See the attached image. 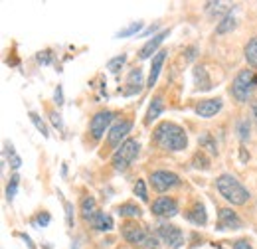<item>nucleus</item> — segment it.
Here are the masks:
<instances>
[{
    "instance_id": "1",
    "label": "nucleus",
    "mask_w": 257,
    "mask_h": 249,
    "mask_svg": "<svg viewBox=\"0 0 257 249\" xmlns=\"http://www.w3.org/2000/svg\"><path fill=\"white\" fill-rule=\"evenodd\" d=\"M155 141L161 149L166 151H184L188 145V137L182 127L174 123H161L155 131Z\"/></svg>"
},
{
    "instance_id": "25",
    "label": "nucleus",
    "mask_w": 257,
    "mask_h": 249,
    "mask_svg": "<svg viewBox=\"0 0 257 249\" xmlns=\"http://www.w3.org/2000/svg\"><path fill=\"white\" fill-rule=\"evenodd\" d=\"M6 156H8V160H10V164H12V168H18L20 164H22V160H20V156L14 153V147L10 145V143H6Z\"/></svg>"
},
{
    "instance_id": "11",
    "label": "nucleus",
    "mask_w": 257,
    "mask_h": 249,
    "mask_svg": "<svg viewBox=\"0 0 257 249\" xmlns=\"http://www.w3.org/2000/svg\"><path fill=\"white\" fill-rule=\"evenodd\" d=\"M220 109H222V99H206V101H202V103L196 107V115H198V117H204V119H210V117H214Z\"/></svg>"
},
{
    "instance_id": "40",
    "label": "nucleus",
    "mask_w": 257,
    "mask_h": 249,
    "mask_svg": "<svg viewBox=\"0 0 257 249\" xmlns=\"http://www.w3.org/2000/svg\"><path fill=\"white\" fill-rule=\"evenodd\" d=\"M20 237H22V239H24V241H26V243H28V245H30V247L34 249V243H32V239H30V237H28V235H26V233H22V235H20Z\"/></svg>"
},
{
    "instance_id": "4",
    "label": "nucleus",
    "mask_w": 257,
    "mask_h": 249,
    "mask_svg": "<svg viewBox=\"0 0 257 249\" xmlns=\"http://www.w3.org/2000/svg\"><path fill=\"white\" fill-rule=\"evenodd\" d=\"M123 235H125V239H127L128 243H133V245H143V247H149V249L159 247L155 235H151L139 223H125L123 225Z\"/></svg>"
},
{
    "instance_id": "9",
    "label": "nucleus",
    "mask_w": 257,
    "mask_h": 249,
    "mask_svg": "<svg viewBox=\"0 0 257 249\" xmlns=\"http://www.w3.org/2000/svg\"><path fill=\"white\" fill-rule=\"evenodd\" d=\"M153 214L161 216V218H172L178 214V204L172 200V198H159L155 204H153Z\"/></svg>"
},
{
    "instance_id": "7",
    "label": "nucleus",
    "mask_w": 257,
    "mask_h": 249,
    "mask_svg": "<svg viewBox=\"0 0 257 249\" xmlns=\"http://www.w3.org/2000/svg\"><path fill=\"white\" fill-rule=\"evenodd\" d=\"M159 235L162 237L164 243H168L170 247L174 249H178L184 243V233L176 225H170V223H161L159 225Z\"/></svg>"
},
{
    "instance_id": "24",
    "label": "nucleus",
    "mask_w": 257,
    "mask_h": 249,
    "mask_svg": "<svg viewBox=\"0 0 257 249\" xmlns=\"http://www.w3.org/2000/svg\"><path fill=\"white\" fill-rule=\"evenodd\" d=\"M233 28H235V18H233L231 14H227V16H224V18H222V22L218 24L216 32H218V34H225V32L233 30Z\"/></svg>"
},
{
    "instance_id": "2",
    "label": "nucleus",
    "mask_w": 257,
    "mask_h": 249,
    "mask_svg": "<svg viewBox=\"0 0 257 249\" xmlns=\"http://www.w3.org/2000/svg\"><path fill=\"white\" fill-rule=\"evenodd\" d=\"M216 186H218V192L227 202H231L233 206H243L249 200V192L241 186V182L237 178H233L231 174H222L216 180Z\"/></svg>"
},
{
    "instance_id": "39",
    "label": "nucleus",
    "mask_w": 257,
    "mask_h": 249,
    "mask_svg": "<svg viewBox=\"0 0 257 249\" xmlns=\"http://www.w3.org/2000/svg\"><path fill=\"white\" fill-rule=\"evenodd\" d=\"M56 103H58V105H62V103H64V95H62V87H58V89H56Z\"/></svg>"
},
{
    "instance_id": "32",
    "label": "nucleus",
    "mask_w": 257,
    "mask_h": 249,
    "mask_svg": "<svg viewBox=\"0 0 257 249\" xmlns=\"http://www.w3.org/2000/svg\"><path fill=\"white\" fill-rule=\"evenodd\" d=\"M50 214H48V212H42V214H38V216H36V218H34V225H38V227H46V225H48V223H50Z\"/></svg>"
},
{
    "instance_id": "18",
    "label": "nucleus",
    "mask_w": 257,
    "mask_h": 249,
    "mask_svg": "<svg viewBox=\"0 0 257 249\" xmlns=\"http://www.w3.org/2000/svg\"><path fill=\"white\" fill-rule=\"evenodd\" d=\"M188 219L196 223V225H204L206 221H208V214H206V208L202 206V204H194L192 208H190V212L186 214Z\"/></svg>"
},
{
    "instance_id": "14",
    "label": "nucleus",
    "mask_w": 257,
    "mask_h": 249,
    "mask_svg": "<svg viewBox=\"0 0 257 249\" xmlns=\"http://www.w3.org/2000/svg\"><path fill=\"white\" fill-rule=\"evenodd\" d=\"M127 85L128 87L123 89V95H133L141 91V87H143V73H141V69H133V71H131Z\"/></svg>"
},
{
    "instance_id": "5",
    "label": "nucleus",
    "mask_w": 257,
    "mask_h": 249,
    "mask_svg": "<svg viewBox=\"0 0 257 249\" xmlns=\"http://www.w3.org/2000/svg\"><path fill=\"white\" fill-rule=\"evenodd\" d=\"M139 149H141V145L135 139H127L115 151V155H113V166H115V170H127L128 166H131V162L139 156Z\"/></svg>"
},
{
    "instance_id": "38",
    "label": "nucleus",
    "mask_w": 257,
    "mask_h": 249,
    "mask_svg": "<svg viewBox=\"0 0 257 249\" xmlns=\"http://www.w3.org/2000/svg\"><path fill=\"white\" fill-rule=\"evenodd\" d=\"M50 117H52V123L56 125V127H60V129L64 127V125H62V119H60V115H58V113H52Z\"/></svg>"
},
{
    "instance_id": "13",
    "label": "nucleus",
    "mask_w": 257,
    "mask_h": 249,
    "mask_svg": "<svg viewBox=\"0 0 257 249\" xmlns=\"http://www.w3.org/2000/svg\"><path fill=\"white\" fill-rule=\"evenodd\" d=\"M168 36V30H164V32H161V34H157L153 40H149L143 48H141V52H139V58L141 60H147V58H151L153 56V52H157V48L161 46L162 42H164V38Z\"/></svg>"
},
{
    "instance_id": "6",
    "label": "nucleus",
    "mask_w": 257,
    "mask_h": 249,
    "mask_svg": "<svg viewBox=\"0 0 257 249\" xmlns=\"http://www.w3.org/2000/svg\"><path fill=\"white\" fill-rule=\"evenodd\" d=\"M180 180L174 172H168V170H157L151 174V184L157 192H166L168 188L176 186Z\"/></svg>"
},
{
    "instance_id": "31",
    "label": "nucleus",
    "mask_w": 257,
    "mask_h": 249,
    "mask_svg": "<svg viewBox=\"0 0 257 249\" xmlns=\"http://www.w3.org/2000/svg\"><path fill=\"white\" fill-rule=\"evenodd\" d=\"M237 135H239L241 141H247L249 139V123L247 121H239V125H237Z\"/></svg>"
},
{
    "instance_id": "15",
    "label": "nucleus",
    "mask_w": 257,
    "mask_h": 249,
    "mask_svg": "<svg viewBox=\"0 0 257 249\" xmlns=\"http://www.w3.org/2000/svg\"><path fill=\"white\" fill-rule=\"evenodd\" d=\"M89 223H91V227L97 229V231H109V229H113V218L107 216V214H101V212H97L95 216L89 219Z\"/></svg>"
},
{
    "instance_id": "3",
    "label": "nucleus",
    "mask_w": 257,
    "mask_h": 249,
    "mask_svg": "<svg viewBox=\"0 0 257 249\" xmlns=\"http://www.w3.org/2000/svg\"><path fill=\"white\" fill-rule=\"evenodd\" d=\"M257 85V75H253L251 69H243L235 75L233 83H231V93L239 103H245L247 97L251 95V89Z\"/></svg>"
},
{
    "instance_id": "33",
    "label": "nucleus",
    "mask_w": 257,
    "mask_h": 249,
    "mask_svg": "<svg viewBox=\"0 0 257 249\" xmlns=\"http://www.w3.org/2000/svg\"><path fill=\"white\" fill-rule=\"evenodd\" d=\"M135 194H137L141 200H149V196H147V186H145V180H137V184H135Z\"/></svg>"
},
{
    "instance_id": "35",
    "label": "nucleus",
    "mask_w": 257,
    "mask_h": 249,
    "mask_svg": "<svg viewBox=\"0 0 257 249\" xmlns=\"http://www.w3.org/2000/svg\"><path fill=\"white\" fill-rule=\"evenodd\" d=\"M200 143H202V145H206V147L210 149V153H216V145L212 143V139H210V135H204V137L200 139Z\"/></svg>"
},
{
    "instance_id": "37",
    "label": "nucleus",
    "mask_w": 257,
    "mask_h": 249,
    "mask_svg": "<svg viewBox=\"0 0 257 249\" xmlns=\"http://www.w3.org/2000/svg\"><path fill=\"white\" fill-rule=\"evenodd\" d=\"M233 249H253V247H251L245 239H239V241H235V243H233Z\"/></svg>"
},
{
    "instance_id": "12",
    "label": "nucleus",
    "mask_w": 257,
    "mask_h": 249,
    "mask_svg": "<svg viewBox=\"0 0 257 249\" xmlns=\"http://www.w3.org/2000/svg\"><path fill=\"white\" fill-rule=\"evenodd\" d=\"M131 127H133L131 121H121V123L115 125V127L111 129V133H109V145H111V147H121V145H123L121 141L127 137Z\"/></svg>"
},
{
    "instance_id": "19",
    "label": "nucleus",
    "mask_w": 257,
    "mask_h": 249,
    "mask_svg": "<svg viewBox=\"0 0 257 249\" xmlns=\"http://www.w3.org/2000/svg\"><path fill=\"white\" fill-rule=\"evenodd\" d=\"M162 111H164V101H162V97H155L153 99V103H151V107H149V113H147V125H151L159 115H161Z\"/></svg>"
},
{
    "instance_id": "22",
    "label": "nucleus",
    "mask_w": 257,
    "mask_h": 249,
    "mask_svg": "<svg viewBox=\"0 0 257 249\" xmlns=\"http://www.w3.org/2000/svg\"><path fill=\"white\" fill-rule=\"evenodd\" d=\"M206 8H208L210 14H225V16H227L233 6H231L229 2H208Z\"/></svg>"
},
{
    "instance_id": "23",
    "label": "nucleus",
    "mask_w": 257,
    "mask_h": 249,
    "mask_svg": "<svg viewBox=\"0 0 257 249\" xmlns=\"http://www.w3.org/2000/svg\"><path fill=\"white\" fill-rule=\"evenodd\" d=\"M119 216H127V218H139L141 216V208H137L135 204H121L117 208Z\"/></svg>"
},
{
    "instance_id": "26",
    "label": "nucleus",
    "mask_w": 257,
    "mask_h": 249,
    "mask_svg": "<svg viewBox=\"0 0 257 249\" xmlns=\"http://www.w3.org/2000/svg\"><path fill=\"white\" fill-rule=\"evenodd\" d=\"M127 62V58L125 56H117V58H113L111 62L107 63V69L111 71V73H119V69L123 67V63Z\"/></svg>"
},
{
    "instance_id": "30",
    "label": "nucleus",
    "mask_w": 257,
    "mask_h": 249,
    "mask_svg": "<svg viewBox=\"0 0 257 249\" xmlns=\"http://www.w3.org/2000/svg\"><path fill=\"white\" fill-rule=\"evenodd\" d=\"M30 119H32V123L36 125V129H38V131H40L44 137H50V131H48L46 123H44V121H42V119H40L36 113H30Z\"/></svg>"
},
{
    "instance_id": "8",
    "label": "nucleus",
    "mask_w": 257,
    "mask_h": 249,
    "mask_svg": "<svg viewBox=\"0 0 257 249\" xmlns=\"http://www.w3.org/2000/svg\"><path fill=\"white\" fill-rule=\"evenodd\" d=\"M113 113L111 111H99L95 117L91 119V123H89V129H91V135H93V139H101L103 137V133L107 131V127L109 123L113 121Z\"/></svg>"
},
{
    "instance_id": "41",
    "label": "nucleus",
    "mask_w": 257,
    "mask_h": 249,
    "mask_svg": "<svg viewBox=\"0 0 257 249\" xmlns=\"http://www.w3.org/2000/svg\"><path fill=\"white\" fill-rule=\"evenodd\" d=\"M253 115H255V123H257V101H253Z\"/></svg>"
},
{
    "instance_id": "27",
    "label": "nucleus",
    "mask_w": 257,
    "mask_h": 249,
    "mask_svg": "<svg viewBox=\"0 0 257 249\" xmlns=\"http://www.w3.org/2000/svg\"><path fill=\"white\" fill-rule=\"evenodd\" d=\"M18 174H14L12 178H10V184H8V188H6V198L12 202L14 200V196H16V190H18Z\"/></svg>"
},
{
    "instance_id": "10",
    "label": "nucleus",
    "mask_w": 257,
    "mask_h": 249,
    "mask_svg": "<svg viewBox=\"0 0 257 249\" xmlns=\"http://www.w3.org/2000/svg\"><path fill=\"white\" fill-rule=\"evenodd\" d=\"M241 219L237 218L235 212H231L229 208L220 210L218 214V229H241Z\"/></svg>"
},
{
    "instance_id": "17",
    "label": "nucleus",
    "mask_w": 257,
    "mask_h": 249,
    "mask_svg": "<svg viewBox=\"0 0 257 249\" xmlns=\"http://www.w3.org/2000/svg\"><path fill=\"white\" fill-rule=\"evenodd\" d=\"M194 81H196V89H200V91L212 89V81H210L208 71L204 67H196L194 69Z\"/></svg>"
},
{
    "instance_id": "34",
    "label": "nucleus",
    "mask_w": 257,
    "mask_h": 249,
    "mask_svg": "<svg viewBox=\"0 0 257 249\" xmlns=\"http://www.w3.org/2000/svg\"><path fill=\"white\" fill-rule=\"evenodd\" d=\"M65 221L69 227H73V204L71 202H65Z\"/></svg>"
},
{
    "instance_id": "28",
    "label": "nucleus",
    "mask_w": 257,
    "mask_h": 249,
    "mask_svg": "<svg viewBox=\"0 0 257 249\" xmlns=\"http://www.w3.org/2000/svg\"><path fill=\"white\" fill-rule=\"evenodd\" d=\"M143 28V22H133L131 26L127 28H123V30L117 34V38H127V36H133V34H137V32Z\"/></svg>"
},
{
    "instance_id": "16",
    "label": "nucleus",
    "mask_w": 257,
    "mask_h": 249,
    "mask_svg": "<svg viewBox=\"0 0 257 249\" xmlns=\"http://www.w3.org/2000/svg\"><path fill=\"white\" fill-rule=\"evenodd\" d=\"M164 58H166V52H159L155 58H153V63H151V73H149V87H153L159 79V73H161V67L164 63Z\"/></svg>"
},
{
    "instance_id": "29",
    "label": "nucleus",
    "mask_w": 257,
    "mask_h": 249,
    "mask_svg": "<svg viewBox=\"0 0 257 249\" xmlns=\"http://www.w3.org/2000/svg\"><path fill=\"white\" fill-rule=\"evenodd\" d=\"M192 164H194V168H202V170H208V168H210V160L202 155V153H198V155L194 156Z\"/></svg>"
},
{
    "instance_id": "20",
    "label": "nucleus",
    "mask_w": 257,
    "mask_h": 249,
    "mask_svg": "<svg viewBox=\"0 0 257 249\" xmlns=\"http://www.w3.org/2000/svg\"><path fill=\"white\" fill-rule=\"evenodd\" d=\"M81 214H83V218L87 219V221L95 216L97 204L93 198H83V200H81Z\"/></svg>"
},
{
    "instance_id": "21",
    "label": "nucleus",
    "mask_w": 257,
    "mask_h": 249,
    "mask_svg": "<svg viewBox=\"0 0 257 249\" xmlns=\"http://www.w3.org/2000/svg\"><path fill=\"white\" fill-rule=\"evenodd\" d=\"M245 60L251 67H257V38H251L245 46Z\"/></svg>"
},
{
    "instance_id": "36",
    "label": "nucleus",
    "mask_w": 257,
    "mask_h": 249,
    "mask_svg": "<svg viewBox=\"0 0 257 249\" xmlns=\"http://www.w3.org/2000/svg\"><path fill=\"white\" fill-rule=\"evenodd\" d=\"M50 60H52L50 50H46V52H40V54H38V62L40 63H50Z\"/></svg>"
}]
</instances>
